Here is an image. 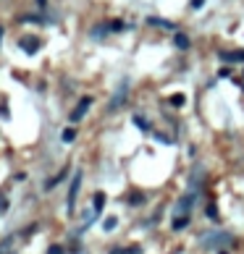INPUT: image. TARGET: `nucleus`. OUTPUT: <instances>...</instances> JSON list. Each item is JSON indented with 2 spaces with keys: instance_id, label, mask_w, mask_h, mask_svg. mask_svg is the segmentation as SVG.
Masks as SVG:
<instances>
[{
  "instance_id": "nucleus-1",
  "label": "nucleus",
  "mask_w": 244,
  "mask_h": 254,
  "mask_svg": "<svg viewBox=\"0 0 244 254\" xmlns=\"http://www.w3.org/2000/svg\"><path fill=\"white\" fill-rule=\"evenodd\" d=\"M234 241V236L231 233H226V230H216V233H205L202 236V246L205 249H220V246H228Z\"/></svg>"
},
{
  "instance_id": "nucleus-2",
  "label": "nucleus",
  "mask_w": 244,
  "mask_h": 254,
  "mask_svg": "<svg viewBox=\"0 0 244 254\" xmlns=\"http://www.w3.org/2000/svg\"><path fill=\"white\" fill-rule=\"evenodd\" d=\"M126 97H129V79H121L116 92H113L110 102H108V110H121L126 105Z\"/></svg>"
},
{
  "instance_id": "nucleus-3",
  "label": "nucleus",
  "mask_w": 244,
  "mask_h": 254,
  "mask_svg": "<svg viewBox=\"0 0 244 254\" xmlns=\"http://www.w3.org/2000/svg\"><path fill=\"white\" fill-rule=\"evenodd\" d=\"M124 26H126L124 21H105V24H97V26L89 29V37H95V40H103L108 32H121Z\"/></svg>"
},
{
  "instance_id": "nucleus-4",
  "label": "nucleus",
  "mask_w": 244,
  "mask_h": 254,
  "mask_svg": "<svg viewBox=\"0 0 244 254\" xmlns=\"http://www.w3.org/2000/svg\"><path fill=\"white\" fill-rule=\"evenodd\" d=\"M194 202H197V194H194V189H189L187 194L176 202V207H173V215H192Z\"/></svg>"
},
{
  "instance_id": "nucleus-5",
  "label": "nucleus",
  "mask_w": 244,
  "mask_h": 254,
  "mask_svg": "<svg viewBox=\"0 0 244 254\" xmlns=\"http://www.w3.org/2000/svg\"><path fill=\"white\" fill-rule=\"evenodd\" d=\"M92 107V97L89 95H84V97H79V102L74 105V110H71V115H68V121L71 123H76V121H81L87 115V110Z\"/></svg>"
},
{
  "instance_id": "nucleus-6",
  "label": "nucleus",
  "mask_w": 244,
  "mask_h": 254,
  "mask_svg": "<svg viewBox=\"0 0 244 254\" xmlns=\"http://www.w3.org/2000/svg\"><path fill=\"white\" fill-rule=\"evenodd\" d=\"M81 178H84V173L76 171L74 178H71V186H68V212H74L76 207V197H79V189H81Z\"/></svg>"
},
{
  "instance_id": "nucleus-7",
  "label": "nucleus",
  "mask_w": 244,
  "mask_h": 254,
  "mask_svg": "<svg viewBox=\"0 0 244 254\" xmlns=\"http://www.w3.org/2000/svg\"><path fill=\"white\" fill-rule=\"evenodd\" d=\"M19 48L24 50V52H29V55H34V52L42 48V42L37 40V37H21V40H19Z\"/></svg>"
},
{
  "instance_id": "nucleus-8",
  "label": "nucleus",
  "mask_w": 244,
  "mask_h": 254,
  "mask_svg": "<svg viewBox=\"0 0 244 254\" xmlns=\"http://www.w3.org/2000/svg\"><path fill=\"white\" fill-rule=\"evenodd\" d=\"M218 58L226 63H244V50H220Z\"/></svg>"
},
{
  "instance_id": "nucleus-9",
  "label": "nucleus",
  "mask_w": 244,
  "mask_h": 254,
  "mask_svg": "<svg viewBox=\"0 0 244 254\" xmlns=\"http://www.w3.org/2000/svg\"><path fill=\"white\" fill-rule=\"evenodd\" d=\"M189 223H192V215H173L171 228H173V230H184Z\"/></svg>"
},
{
  "instance_id": "nucleus-10",
  "label": "nucleus",
  "mask_w": 244,
  "mask_h": 254,
  "mask_svg": "<svg viewBox=\"0 0 244 254\" xmlns=\"http://www.w3.org/2000/svg\"><path fill=\"white\" fill-rule=\"evenodd\" d=\"M66 176H68V168H63V171H58L55 176H53V178H48V181H45V191H50V189H55V186H58V183H60V181H63V178H66Z\"/></svg>"
},
{
  "instance_id": "nucleus-11",
  "label": "nucleus",
  "mask_w": 244,
  "mask_h": 254,
  "mask_svg": "<svg viewBox=\"0 0 244 254\" xmlns=\"http://www.w3.org/2000/svg\"><path fill=\"white\" fill-rule=\"evenodd\" d=\"M173 45H176L179 50H189V48H192V40H189L184 32H176V34H173Z\"/></svg>"
},
{
  "instance_id": "nucleus-12",
  "label": "nucleus",
  "mask_w": 244,
  "mask_h": 254,
  "mask_svg": "<svg viewBox=\"0 0 244 254\" xmlns=\"http://www.w3.org/2000/svg\"><path fill=\"white\" fill-rule=\"evenodd\" d=\"M147 24L150 26H163V29H176V26H173V21H165V19H158V16H150Z\"/></svg>"
},
{
  "instance_id": "nucleus-13",
  "label": "nucleus",
  "mask_w": 244,
  "mask_h": 254,
  "mask_svg": "<svg viewBox=\"0 0 244 254\" xmlns=\"http://www.w3.org/2000/svg\"><path fill=\"white\" fill-rule=\"evenodd\" d=\"M132 121H134V126L139 128V131H144V134H147V131H152V126L147 123V118H142V115H134Z\"/></svg>"
},
{
  "instance_id": "nucleus-14",
  "label": "nucleus",
  "mask_w": 244,
  "mask_h": 254,
  "mask_svg": "<svg viewBox=\"0 0 244 254\" xmlns=\"http://www.w3.org/2000/svg\"><path fill=\"white\" fill-rule=\"evenodd\" d=\"M19 21H32V24H48V21H45L42 16H37V13H24V16H19Z\"/></svg>"
},
{
  "instance_id": "nucleus-15",
  "label": "nucleus",
  "mask_w": 244,
  "mask_h": 254,
  "mask_svg": "<svg viewBox=\"0 0 244 254\" xmlns=\"http://www.w3.org/2000/svg\"><path fill=\"white\" fill-rule=\"evenodd\" d=\"M103 207H105V194H103V191H97V194H95V215H100L103 212Z\"/></svg>"
},
{
  "instance_id": "nucleus-16",
  "label": "nucleus",
  "mask_w": 244,
  "mask_h": 254,
  "mask_svg": "<svg viewBox=\"0 0 244 254\" xmlns=\"http://www.w3.org/2000/svg\"><path fill=\"white\" fill-rule=\"evenodd\" d=\"M110 254H142L139 246H126V249H110Z\"/></svg>"
},
{
  "instance_id": "nucleus-17",
  "label": "nucleus",
  "mask_w": 244,
  "mask_h": 254,
  "mask_svg": "<svg viewBox=\"0 0 244 254\" xmlns=\"http://www.w3.org/2000/svg\"><path fill=\"white\" fill-rule=\"evenodd\" d=\"M60 139H63L66 144H71V142L76 139V131H74V128H63V134H60Z\"/></svg>"
},
{
  "instance_id": "nucleus-18",
  "label": "nucleus",
  "mask_w": 244,
  "mask_h": 254,
  "mask_svg": "<svg viewBox=\"0 0 244 254\" xmlns=\"http://www.w3.org/2000/svg\"><path fill=\"white\" fill-rule=\"evenodd\" d=\"M116 226H118V218H105V223H103V230H108V233H110V230L116 228Z\"/></svg>"
},
{
  "instance_id": "nucleus-19",
  "label": "nucleus",
  "mask_w": 244,
  "mask_h": 254,
  "mask_svg": "<svg viewBox=\"0 0 244 254\" xmlns=\"http://www.w3.org/2000/svg\"><path fill=\"white\" fill-rule=\"evenodd\" d=\"M205 215H208L210 220H218V207L216 204H208V207H205Z\"/></svg>"
},
{
  "instance_id": "nucleus-20",
  "label": "nucleus",
  "mask_w": 244,
  "mask_h": 254,
  "mask_svg": "<svg viewBox=\"0 0 244 254\" xmlns=\"http://www.w3.org/2000/svg\"><path fill=\"white\" fill-rule=\"evenodd\" d=\"M168 102H171L173 107H181V105H184V95H171Z\"/></svg>"
},
{
  "instance_id": "nucleus-21",
  "label": "nucleus",
  "mask_w": 244,
  "mask_h": 254,
  "mask_svg": "<svg viewBox=\"0 0 244 254\" xmlns=\"http://www.w3.org/2000/svg\"><path fill=\"white\" fill-rule=\"evenodd\" d=\"M142 202H144L142 194H132V197H129V204H132V207H139Z\"/></svg>"
},
{
  "instance_id": "nucleus-22",
  "label": "nucleus",
  "mask_w": 244,
  "mask_h": 254,
  "mask_svg": "<svg viewBox=\"0 0 244 254\" xmlns=\"http://www.w3.org/2000/svg\"><path fill=\"white\" fill-rule=\"evenodd\" d=\"M155 139H158L160 144H173V142H171V136H165V134H160V131H155Z\"/></svg>"
},
{
  "instance_id": "nucleus-23",
  "label": "nucleus",
  "mask_w": 244,
  "mask_h": 254,
  "mask_svg": "<svg viewBox=\"0 0 244 254\" xmlns=\"http://www.w3.org/2000/svg\"><path fill=\"white\" fill-rule=\"evenodd\" d=\"M5 210H8V197H5V194H0V215H3Z\"/></svg>"
},
{
  "instance_id": "nucleus-24",
  "label": "nucleus",
  "mask_w": 244,
  "mask_h": 254,
  "mask_svg": "<svg viewBox=\"0 0 244 254\" xmlns=\"http://www.w3.org/2000/svg\"><path fill=\"white\" fill-rule=\"evenodd\" d=\"M48 254H66V249H63V246H58V244H53L48 249Z\"/></svg>"
},
{
  "instance_id": "nucleus-25",
  "label": "nucleus",
  "mask_w": 244,
  "mask_h": 254,
  "mask_svg": "<svg viewBox=\"0 0 244 254\" xmlns=\"http://www.w3.org/2000/svg\"><path fill=\"white\" fill-rule=\"evenodd\" d=\"M189 5L197 11V8H202V5H205V0H189Z\"/></svg>"
},
{
  "instance_id": "nucleus-26",
  "label": "nucleus",
  "mask_w": 244,
  "mask_h": 254,
  "mask_svg": "<svg viewBox=\"0 0 244 254\" xmlns=\"http://www.w3.org/2000/svg\"><path fill=\"white\" fill-rule=\"evenodd\" d=\"M37 5H40V8H45V5H48V0H37Z\"/></svg>"
},
{
  "instance_id": "nucleus-27",
  "label": "nucleus",
  "mask_w": 244,
  "mask_h": 254,
  "mask_svg": "<svg viewBox=\"0 0 244 254\" xmlns=\"http://www.w3.org/2000/svg\"><path fill=\"white\" fill-rule=\"evenodd\" d=\"M0 42H3V26H0Z\"/></svg>"
},
{
  "instance_id": "nucleus-28",
  "label": "nucleus",
  "mask_w": 244,
  "mask_h": 254,
  "mask_svg": "<svg viewBox=\"0 0 244 254\" xmlns=\"http://www.w3.org/2000/svg\"><path fill=\"white\" fill-rule=\"evenodd\" d=\"M218 254H228V252H223V249H220V252H218Z\"/></svg>"
}]
</instances>
